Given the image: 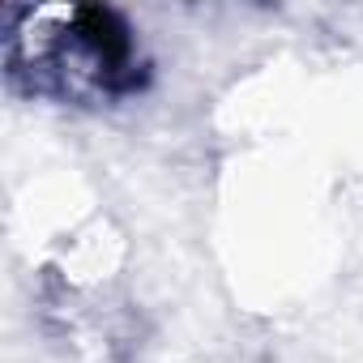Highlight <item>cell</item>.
Wrapping results in <instances>:
<instances>
[{"mask_svg":"<svg viewBox=\"0 0 363 363\" xmlns=\"http://www.w3.org/2000/svg\"><path fill=\"white\" fill-rule=\"evenodd\" d=\"M9 30V69L30 86L69 99H111L133 86L137 48L111 9H48L18 13Z\"/></svg>","mask_w":363,"mask_h":363,"instance_id":"cell-1","label":"cell"}]
</instances>
